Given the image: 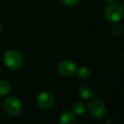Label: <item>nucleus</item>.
Here are the masks:
<instances>
[{"label": "nucleus", "instance_id": "f257e3e1", "mask_svg": "<svg viewBox=\"0 0 124 124\" xmlns=\"http://www.w3.org/2000/svg\"><path fill=\"white\" fill-rule=\"evenodd\" d=\"M4 61L9 68L16 70L22 65L23 59L21 54L16 50H9L4 55Z\"/></svg>", "mask_w": 124, "mask_h": 124}, {"label": "nucleus", "instance_id": "f03ea898", "mask_svg": "<svg viewBox=\"0 0 124 124\" xmlns=\"http://www.w3.org/2000/svg\"><path fill=\"white\" fill-rule=\"evenodd\" d=\"M4 107L5 111L10 116H17L22 110V105L18 99L16 97H8L4 102Z\"/></svg>", "mask_w": 124, "mask_h": 124}, {"label": "nucleus", "instance_id": "7ed1b4c3", "mask_svg": "<svg viewBox=\"0 0 124 124\" xmlns=\"http://www.w3.org/2000/svg\"><path fill=\"white\" fill-rule=\"evenodd\" d=\"M88 110L93 118L100 119L105 114V107L104 103L99 99H93L88 105Z\"/></svg>", "mask_w": 124, "mask_h": 124}, {"label": "nucleus", "instance_id": "20e7f679", "mask_svg": "<svg viewBox=\"0 0 124 124\" xmlns=\"http://www.w3.org/2000/svg\"><path fill=\"white\" fill-rule=\"evenodd\" d=\"M105 18L110 22H118L123 16V9L117 4H111L105 9Z\"/></svg>", "mask_w": 124, "mask_h": 124}, {"label": "nucleus", "instance_id": "39448f33", "mask_svg": "<svg viewBox=\"0 0 124 124\" xmlns=\"http://www.w3.org/2000/svg\"><path fill=\"white\" fill-rule=\"evenodd\" d=\"M37 104L43 110H48L54 105V97L48 92H43L38 96Z\"/></svg>", "mask_w": 124, "mask_h": 124}, {"label": "nucleus", "instance_id": "423d86ee", "mask_svg": "<svg viewBox=\"0 0 124 124\" xmlns=\"http://www.w3.org/2000/svg\"><path fill=\"white\" fill-rule=\"evenodd\" d=\"M77 71V66L75 63L70 60H65L62 61L59 66V72L63 77H71L76 73Z\"/></svg>", "mask_w": 124, "mask_h": 124}, {"label": "nucleus", "instance_id": "0eeeda50", "mask_svg": "<svg viewBox=\"0 0 124 124\" xmlns=\"http://www.w3.org/2000/svg\"><path fill=\"white\" fill-rule=\"evenodd\" d=\"M77 122L75 114L71 111H65L61 114L60 119V124H74Z\"/></svg>", "mask_w": 124, "mask_h": 124}, {"label": "nucleus", "instance_id": "6e6552de", "mask_svg": "<svg viewBox=\"0 0 124 124\" xmlns=\"http://www.w3.org/2000/svg\"><path fill=\"white\" fill-rule=\"evenodd\" d=\"M78 95H79L82 99L87 100V99H90L93 96V92L90 88L83 86V87H81V88L78 89Z\"/></svg>", "mask_w": 124, "mask_h": 124}, {"label": "nucleus", "instance_id": "1a4fd4ad", "mask_svg": "<svg viewBox=\"0 0 124 124\" xmlns=\"http://www.w3.org/2000/svg\"><path fill=\"white\" fill-rule=\"evenodd\" d=\"M10 84L7 81H0V96H4L10 92Z\"/></svg>", "mask_w": 124, "mask_h": 124}, {"label": "nucleus", "instance_id": "9d476101", "mask_svg": "<svg viewBox=\"0 0 124 124\" xmlns=\"http://www.w3.org/2000/svg\"><path fill=\"white\" fill-rule=\"evenodd\" d=\"M76 72L78 78H80V79H88L90 77V71L87 67H81Z\"/></svg>", "mask_w": 124, "mask_h": 124}, {"label": "nucleus", "instance_id": "9b49d317", "mask_svg": "<svg viewBox=\"0 0 124 124\" xmlns=\"http://www.w3.org/2000/svg\"><path fill=\"white\" fill-rule=\"evenodd\" d=\"M73 113L75 115H82L85 112V106L83 103H77L76 105L73 106Z\"/></svg>", "mask_w": 124, "mask_h": 124}, {"label": "nucleus", "instance_id": "f8f14e48", "mask_svg": "<svg viewBox=\"0 0 124 124\" xmlns=\"http://www.w3.org/2000/svg\"><path fill=\"white\" fill-rule=\"evenodd\" d=\"M112 31H113L114 34L117 35V36L121 35L122 33V31H123V30H122V25H120V24H116V25H114L113 27H112Z\"/></svg>", "mask_w": 124, "mask_h": 124}, {"label": "nucleus", "instance_id": "ddd939ff", "mask_svg": "<svg viewBox=\"0 0 124 124\" xmlns=\"http://www.w3.org/2000/svg\"><path fill=\"white\" fill-rule=\"evenodd\" d=\"M60 1L67 6H74L78 3V0H60Z\"/></svg>", "mask_w": 124, "mask_h": 124}, {"label": "nucleus", "instance_id": "4468645a", "mask_svg": "<svg viewBox=\"0 0 124 124\" xmlns=\"http://www.w3.org/2000/svg\"><path fill=\"white\" fill-rule=\"evenodd\" d=\"M2 31V26H1V24H0V32Z\"/></svg>", "mask_w": 124, "mask_h": 124}, {"label": "nucleus", "instance_id": "2eb2a0df", "mask_svg": "<svg viewBox=\"0 0 124 124\" xmlns=\"http://www.w3.org/2000/svg\"><path fill=\"white\" fill-rule=\"evenodd\" d=\"M106 1H110V2H112V1H116V0H106Z\"/></svg>", "mask_w": 124, "mask_h": 124}]
</instances>
